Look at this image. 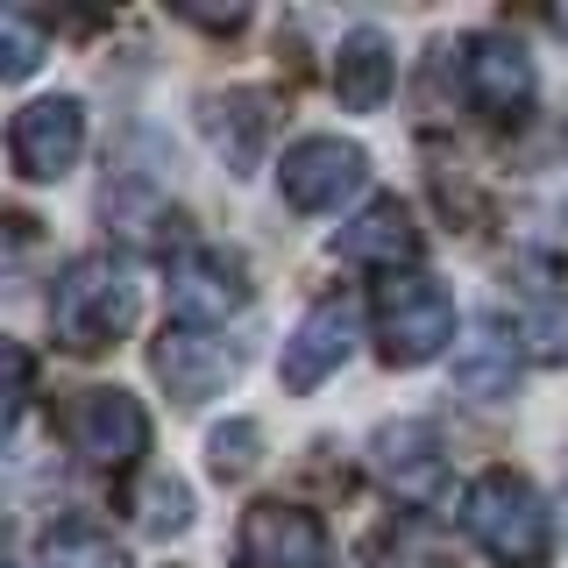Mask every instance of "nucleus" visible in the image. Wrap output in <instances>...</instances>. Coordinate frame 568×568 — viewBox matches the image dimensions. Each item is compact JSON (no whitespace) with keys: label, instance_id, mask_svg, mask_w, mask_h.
I'll list each match as a JSON object with an SVG mask.
<instances>
[{"label":"nucleus","instance_id":"10","mask_svg":"<svg viewBox=\"0 0 568 568\" xmlns=\"http://www.w3.org/2000/svg\"><path fill=\"white\" fill-rule=\"evenodd\" d=\"M355 348V313L348 298H320V306L298 320V334L284 342V384L292 390H313L327 369H342Z\"/></svg>","mask_w":568,"mask_h":568},{"label":"nucleus","instance_id":"7","mask_svg":"<svg viewBox=\"0 0 568 568\" xmlns=\"http://www.w3.org/2000/svg\"><path fill=\"white\" fill-rule=\"evenodd\" d=\"M79 150H85V106L79 100H36V106L14 114V129H8L14 171L36 178V185L64 178L71 164H79Z\"/></svg>","mask_w":568,"mask_h":568},{"label":"nucleus","instance_id":"17","mask_svg":"<svg viewBox=\"0 0 568 568\" xmlns=\"http://www.w3.org/2000/svg\"><path fill=\"white\" fill-rule=\"evenodd\" d=\"M185 519H192L185 484H150V490H142V526H150V532H185Z\"/></svg>","mask_w":568,"mask_h":568},{"label":"nucleus","instance_id":"2","mask_svg":"<svg viewBox=\"0 0 568 568\" xmlns=\"http://www.w3.org/2000/svg\"><path fill=\"white\" fill-rule=\"evenodd\" d=\"M129 320H135V277L114 256H79L58 277V292H50V327L79 355H93L114 334H129Z\"/></svg>","mask_w":568,"mask_h":568},{"label":"nucleus","instance_id":"16","mask_svg":"<svg viewBox=\"0 0 568 568\" xmlns=\"http://www.w3.org/2000/svg\"><path fill=\"white\" fill-rule=\"evenodd\" d=\"M36 58H43V36H36V22L22 8H8L0 14V71H8V79H29Z\"/></svg>","mask_w":568,"mask_h":568},{"label":"nucleus","instance_id":"13","mask_svg":"<svg viewBox=\"0 0 568 568\" xmlns=\"http://www.w3.org/2000/svg\"><path fill=\"white\" fill-rule=\"evenodd\" d=\"M334 93H342L348 114L384 106V93H390V43H384L377 29L342 36V50H334Z\"/></svg>","mask_w":568,"mask_h":568},{"label":"nucleus","instance_id":"12","mask_svg":"<svg viewBox=\"0 0 568 568\" xmlns=\"http://www.w3.org/2000/svg\"><path fill=\"white\" fill-rule=\"evenodd\" d=\"M334 248H342L348 263H384V271L398 277V263L419 256V227H413V213H405L398 200H377V206H363L355 227H342Z\"/></svg>","mask_w":568,"mask_h":568},{"label":"nucleus","instance_id":"4","mask_svg":"<svg viewBox=\"0 0 568 568\" xmlns=\"http://www.w3.org/2000/svg\"><path fill=\"white\" fill-rule=\"evenodd\" d=\"M277 178H284V200H292L298 213H334L342 200L363 192L369 156L355 150V142H342V135H306V142L284 150V171Z\"/></svg>","mask_w":568,"mask_h":568},{"label":"nucleus","instance_id":"1","mask_svg":"<svg viewBox=\"0 0 568 568\" xmlns=\"http://www.w3.org/2000/svg\"><path fill=\"white\" fill-rule=\"evenodd\" d=\"M462 526L497 568H547L555 555V519H547L540 490L511 469H484L462 497Z\"/></svg>","mask_w":568,"mask_h":568},{"label":"nucleus","instance_id":"19","mask_svg":"<svg viewBox=\"0 0 568 568\" xmlns=\"http://www.w3.org/2000/svg\"><path fill=\"white\" fill-rule=\"evenodd\" d=\"M555 29H561V36H568V8H555Z\"/></svg>","mask_w":568,"mask_h":568},{"label":"nucleus","instance_id":"9","mask_svg":"<svg viewBox=\"0 0 568 568\" xmlns=\"http://www.w3.org/2000/svg\"><path fill=\"white\" fill-rule=\"evenodd\" d=\"M242 306H248V263L227 256V248H192L171 271V320L178 327H221Z\"/></svg>","mask_w":568,"mask_h":568},{"label":"nucleus","instance_id":"18","mask_svg":"<svg viewBox=\"0 0 568 568\" xmlns=\"http://www.w3.org/2000/svg\"><path fill=\"white\" fill-rule=\"evenodd\" d=\"M248 448H256V426H221V434H213V469H221V476H242L248 462H256Z\"/></svg>","mask_w":568,"mask_h":568},{"label":"nucleus","instance_id":"8","mask_svg":"<svg viewBox=\"0 0 568 568\" xmlns=\"http://www.w3.org/2000/svg\"><path fill=\"white\" fill-rule=\"evenodd\" d=\"M462 100L484 121H511L532 100V58L511 36H469L462 43Z\"/></svg>","mask_w":568,"mask_h":568},{"label":"nucleus","instance_id":"15","mask_svg":"<svg viewBox=\"0 0 568 568\" xmlns=\"http://www.w3.org/2000/svg\"><path fill=\"white\" fill-rule=\"evenodd\" d=\"M36 568H129V555L114 547V532H100V526L71 519V526H58V532L43 540Z\"/></svg>","mask_w":568,"mask_h":568},{"label":"nucleus","instance_id":"3","mask_svg":"<svg viewBox=\"0 0 568 568\" xmlns=\"http://www.w3.org/2000/svg\"><path fill=\"white\" fill-rule=\"evenodd\" d=\"M455 334V298L440 292L434 277H390L377 284V342H384V363H434Z\"/></svg>","mask_w":568,"mask_h":568},{"label":"nucleus","instance_id":"11","mask_svg":"<svg viewBox=\"0 0 568 568\" xmlns=\"http://www.w3.org/2000/svg\"><path fill=\"white\" fill-rule=\"evenodd\" d=\"M150 363H156V377L171 384V398H213V390L242 369V355L221 348V342H200V334H164Z\"/></svg>","mask_w":568,"mask_h":568},{"label":"nucleus","instance_id":"5","mask_svg":"<svg viewBox=\"0 0 568 568\" xmlns=\"http://www.w3.org/2000/svg\"><path fill=\"white\" fill-rule=\"evenodd\" d=\"M64 440H71L85 462H100V469H121V462L142 455L150 419H142V405L129 398V390L93 384V390H79V398L64 405Z\"/></svg>","mask_w":568,"mask_h":568},{"label":"nucleus","instance_id":"14","mask_svg":"<svg viewBox=\"0 0 568 568\" xmlns=\"http://www.w3.org/2000/svg\"><path fill=\"white\" fill-rule=\"evenodd\" d=\"M377 476L398 497H434L440 490V455H434V434L426 426H384L377 434Z\"/></svg>","mask_w":568,"mask_h":568},{"label":"nucleus","instance_id":"6","mask_svg":"<svg viewBox=\"0 0 568 568\" xmlns=\"http://www.w3.org/2000/svg\"><path fill=\"white\" fill-rule=\"evenodd\" d=\"M235 555H242V568H327V532H320L306 505L263 497V505L242 511Z\"/></svg>","mask_w":568,"mask_h":568}]
</instances>
